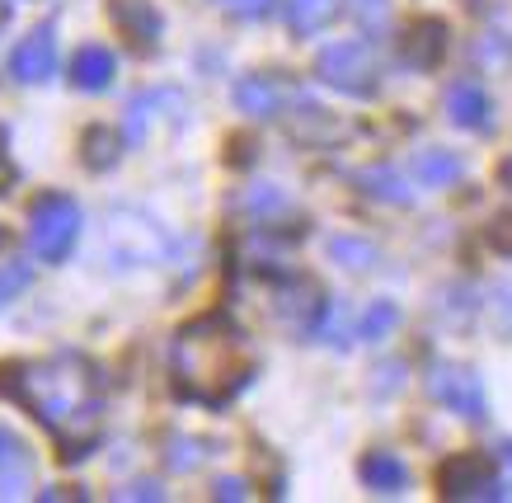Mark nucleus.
Returning <instances> with one entry per match:
<instances>
[{
  "instance_id": "f257e3e1",
  "label": "nucleus",
  "mask_w": 512,
  "mask_h": 503,
  "mask_svg": "<svg viewBox=\"0 0 512 503\" xmlns=\"http://www.w3.org/2000/svg\"><path fill=\"white\" fill-rule=\"evenodd\" d=\"M0 391L33 409V419L62 442L66 456H85L104 428V386L90 358L52 353L0 372Z\"/></svg>"
},
{
  "instance_id": "f03ea898",
  "label": "nucleus",
  "mask_w": 512,
  "mask_h": 503,
  "mask_svg": "<svg viewBox=\"0 0 512 503\" xmlns=\"http://www.w3.org/2000/svg\"><path fill=\"white\" fill-rule=\"evenodd\" d=\"M174 391L198 405H226L249 381L254 358H249L245 334L235 330L226 315H198L193 325L174 334L170 348Z\"/></svg>"
},
{
  "instance_id": "7ed1b4c3",
  "label": "nucleus",
  "mask_w": 512,
  "mask_h": 503,
  "mask_svg": "<svg viewBox=\"0 0 512 503\" xmlns=\"http://www.w3.org/2000/svg\"><path fill=\"white\" fill-rule=\"evenodd\" d=\"M80 236V207L66 193H47L29 212V250L43 264H62Z\"/></svg>"
},
{
  "instance_id": "20e7f679",
  "label": "nucleus",
  "mask_w": 512,
  "mask_h": 503,
  "mask_svg": "<svg viewBox=\"0 0 512 503\" xmlns=\"http://www.w3.org/2000/svg\"><path fill=\"white\" fill-rule=\"evenodd\" d=\"M320 80L343 90V95H372L376 90V52L367 43H334V48L320 52V62H315Z\"/></svg>"
},
{
  "instance_id": "39448f33",
  "label": "nucleus",
  "mask_w": 512,
  "mask_h": 503,
  "mask_svg": "<svg viewBox=\"0 0 512 503\" xmlns=\"http://www.w3.org/2000/svg\"><path fill=\"white\" fill-rule=\"evenodd\" d=\"M428 391H433L447 409H456L461 419H475V424H480L484 409H489V405H484L480 377H475L470 367H456V362H437L433 377H428Z\"/></svg>"
},
{
  "instance_id": "423d86ee",
  "label": "nucleus",
  "mask_w": 512,
  "mask_h": 503,
  "mask_svg": "<svg viewBox=\"0 0 512 503\" xmlns=\"http://www.w3.org/2000/svg\"><path fill=\"white\" fill-rule=\"evenodd\" d=\"M437 485L447 499H498L503 489L494 480V466H489V456L480 452H466V456H451L447 466L437 471Z\"/></svg>"
},
{
  "instance_id": "0eeeda50",
  "label": "nucleus",
  "mask_w": 512,
  "mask_h": 503,
  "mask_svg": "<svg viewBox=\"0 0 512 503\" xmlns=\"http://www.w3.org/2000/svg\"><path fill=\"white\" fill-rule=\"evenodd\" d=\"M52 71H57V38H52V29H33L10 57V76L19 85H43V80H52Z\"/></svg>"
},
{
  "instance_id": "6e6552de",
  "label": "nucleus",
  "mask_w": 512,
  "mask_h": 503,
  "mask_svg": "<svg viewBox=\"0 0 512 503\" xmlns=\"http://www.w3.org/2000/svg\"><path fill=\"white\" fill-rule=\"evenodd\" d=\"M447 113L456 127H470V132H480L489 127V95H484L475 80H456L447 90Z\"/></svg>"
},
{
  "instance_id": "1a4fd4ad",
  "label": "nucleus",
  "mask_w": 512,
  "mask_h": 503,
  "mask_svg": "<svg viewBox=\"0 0 512 503\" xmlns=\"http://www.w3.org/2000/svg\"><path fill=\"white\" fill-rule=\"evenodd\" d=\"M113 71H118V57H113L109 48L90 43V48H80L76 62H71V85H76V90H109Z\"/></svg>"
},
{
  "instance_id": "9d476101",
  "label": "nucleus",
  "mask_w": 512,
  "mask_h": 503,
  "mask_svg": "<svg viewBox=\"0 0 512 503\" xmlns=\"http://www.w3.org/2000/svg\"><path fill=\"white\" fill-rule=\"evenodd\" d=\"M447 52V24L442 19H419L404 38V62L409 66H437Z\"/></svg>"
},
{
  "instance_id": "9b49d317",
  "label": "nucleus",
  "mask_w": 512,
  "mask_h": 503,
  "mask_svg": "<svg viewBox=\"0 0 512 503\" xmlns=\"http://www.w3.org/2000/svg\"><path fill=\"white\" fill-rule=\"evenodd\" d=\"M113 19L123 24V33L132 38V48H156L160 15L146 5V0H118V5H113Z\"/></svg>"
},
{
  "instance_id": "f8f14e48",
  "label": "nucleus",
  "mask_w": 512,
  "mask_h": 503,
  "mask_svg": "<svg viewBox=\"0 0 512 503\" xmlns=\"http://www.w3.org/2000/svg\"><path fill=\"white\" fill-rule=\"evenodd\" d=\"M235 104L249 113V118H273L282 109V90L268 76H249L235 85Z\"/></svg>"
},
{
  "instance_id": "ddd939ff",
  "label": "nucleus",
  "mask_w": 512,
  "mask_h": 503,
  "mask_svg": "<svg viewBox=\"0 0 512 503\" xmlns=\"http://www.w3.org/2000/svg\"><path fill=\"white\" fill-rule=\"evenodd\" d=\"M362 480H367V489H376V494H400V489L409 485V471H404L400 456L372 452L362 461Z\"/></svg>"
},
{
  "instance_id": "4468645a",
  "label": "nucleus",
  "mask_w": 512,
  "mask_h": 503,
  "mask_svg": "<svg viewBox=\"0 0 512 503\" xmlns=\"http://www.w3.org/2000/svg\"><path fill=\"white\" fill-rule=\"evenodd\" d=\"M334 10H339V0H287V24H292V33L311 38L334 19Z\"/></svg>"
},
{
  "instance_id": "2eb2a0df",
  "label": "nucleus",
  "mask_w": 512,
  "mask_h": 503,
  "mask_svg": "<svg viewBox=\"0 0 512 503\" xmlns=\"http://www.w3.org/2000/svg\"><path fill=\"white\" fill-rule=\"evenodd\" d=\"M414 174H419L428 189H442L451 179H461V160L451 156V151H419L414 156Z\"/></svg>"
},
{
  "instance_id": "dca6fc26",
  "label": "nucleus",
  "mask_w": 512,
  "mask_h": 503,
  "mask_svg": "<svg viewBox=\"0 0 512 503\" xmlns=\"http://www.w3.org/2000/svg\"><path fill=\"white\" fill-rule=\"evenodd\" d=\"M329 259L343 268H353V273H367V268L376 264V245H367V240H353V236H334L329 240Z\"/></svg>"
},
{
  "instance_id": "f3484780",
  "label": "nucleus",
  "mask_w": 512,
  "mask_h": 503,
  "mask_svg": "<svg viewBox=\"0 0 512 503\" xmlns=\"http://www.w3.org/2000/svg\"><path fill=\"white\" fill-rule=\"evenodd\" d=\"M395 320H400V311H395V301H372V311L362 315V325H357V339H367V344H376V339H386V334L395 330Z\"/></svg>"
},
{
  "instance_id": "a211bd4d",
  "label": "nucleus",
  "mask_w": 512,
  "mask_h": 503,
  "mask_svg": "<svg viewBox=\"0 0 512 503\" xmlns=\"http://www.w3.org/2000/svg\"><path fill=\"white\" fill-rule=\"evenodd\" d=\"M113 160H118V137H113L109 127H94L90 137H85V165H90V170H104Z\"/></svg>"
},
{
  "instance_id": "6ab92c4d",
  "label": "nucleus",
  "mask_w": 512,
  "mask_h": 503,
  "mask_svg": "<svg viewBox=\"0 0 512 503\" xmlns=\"http://www.w3.org/2000/svg\"><path fill=\"white\" fill-rule=\"evenodd\" d=\"M362 184L372 198H386V203H409V189L400 184V174L390 170H362Z\"/></svg>"
},
{
  "instance_id": "aec40b11",
  "label": "nucleus",
  "mask_w": 512,
  "mask_h": 503,
  "mask_svg": "<svg viewBox=\"0 0 512 503\" xmlns=\"http://www.w3.org/2000/svg\"><path fill=\"white\" fill-rule=\"evenodd\" d=\"M29 287V264H0V306H10Z\"/></svg>"
},
{
  "instance_id": "412c9836",
  "label": "nucleus",
  "mask_w": 512,
  "mask_h": 503,
  "mask_svg": "<svg viewBox=\"0 0 512 503\" xmlns=\"http://www.w3.org/2000/svg\"><path fill=\"white\" fill-rule=\"evenodd\" d=\"M348 10L357 15V24H367V29H381L390 15V0H348Z\"/></svg>"
},
{
  "instance_id": "4be33fe9",
  "label": "nucleus",
  "mask_w": 512,
  "mask_h": 503,
  "mask_svg": "<svg viewBox=\"0 0 512 503\" xmlns=\"http://www.w3.org/2000/svg\"><path fill=\"white\" fill-rule=\"evenodd\" d=\"M198 447H202V442H193V438H188V442L174 438L170 442V466H174V471H193L202 456H207V452H198Z\"/></svg>"
},
{
  "instance_id": "5701e85b",
  "label": "nucleus",
  "mask_w": 512,
  "mask_h": 503,
  "mask_svg": "<svg viewBox=\"0 0 512 503\" xmlns=\"http://www.w3.org/2000/svg\"><path fill=\"white\" fill-rule=\"evenodd\" d=\"M484 240H489V245H494L498 254H512V212H498V217L489 221Z\"/></svg>"
},
{
  "instance_id": "b1692460",
  "label": "nucleus",
  "mask_w": 512,
  "mask_h": 503,
  "mask_svg": "<svg viewBox=\"0 0 512 503\" xmlns=\"http://www.w3.org/2000/svg\"><path fill=\"white\" fill-rule=\"evenodd\" d=\"M15 466H29L24 442H19L15 433H5V428H0V471H15Z\"/></svg>"
},
{
  "instance_id": "393cba45",
  "label": "nucleus",
  "mask_w": 512,
  "mask_h": 503,
  "mask_svg": "<svg viewBox=\"0 0 512 503\" xmlns=\"http://www.w3.org/2000/svg\"><path fill=\"white\" fill-rule=\"evenodd\" d=\"M217 5H226V10H231V15H240V19L273 15V0H217Z\"/></svg>"
},
{
  "instance_id": "a878e982",
  "label": "nucleus",
  "mask_w": 512,
  "mask_h": 503,
  "mask_svg": "<svg viewBox=\"0 0 512 503\" xmlns=\"http://www.w3.org/2000/svg\"><path fill=\"white\" fill-rule=\"evenodd\" d=\"M212 494H217V499L240 503V499H249V485L240 480V475H226V480H217V485H212Z\"/></svg>"
},
{
  "instance_id": "bb28decb",
  "label": "nucleus",
  "mask_w": 512,
  "mask_h": 503,
  "mask_svg": "<svg viewBox=\"0 0 512 503\" xmlns=\"http://www.w3.org/2000/svg\"><path fill=\"white\" fill-rule=\"evenodd\" d=\"M123 499H160V485H132L123 489Z\"/></svg>"
},
{
  "instance_id": "cd10ccee",
  "label": "nucleus",
  "mask_w": 512,
  "mask_h": 503,
  "mask_svg": "<svg viewBox=\"0 0 512 503\" xmlns=\"http://www.w3.org/2000/svg\"><path fill=\"white\" fill-rule=\"evenodd\" d=\"M10 184H15V170H10V160L0 156V193H10Z\"/></svg>"
},
{
  "instance_id": "c85d7f7f",
  "label": "nucleus",
  "mask_w": 512,
  "mask_h": 503,
  "mask_svg": "<svg viewBox=\"0 0 512 503\" xmlns=\"http://www.w3.org/2000/svg\"><path fill=\"white\" fill-rule=\"evenodd\" d=\"M503 461H508V466H512V442H508V447H503Z\"/></svg>"
},
{
  "instance_id": "c756f323",
  "label": "nucleus",
  "mask_w": 512,
  "mask_h": 503,
  "mask_svg": "<svg viewBox=\"0 0 512 503\" xmlns=\"http://www.w3.org/2000/svg\"><path fill=\"white\" fill-rule=\"evenodd\" d=\"M5 15H10V10H5V0H0V24H5Z\"/></svg>"
},
{
  "instance_id": "7c9ffc66",
  "label": "nucleus",
  "mask_w": 512,
  "mask_h": 503,
  "mask_svg": "<svg viewBox=\"0 0 512 503\" xmlns=\"http://www.w3.org/2000/svg\"><path fill=\"white\" fill-rule=\"evenodd\" d=\"M508 179H512V165H508Z\"/></svg>"
}]
</instances>
